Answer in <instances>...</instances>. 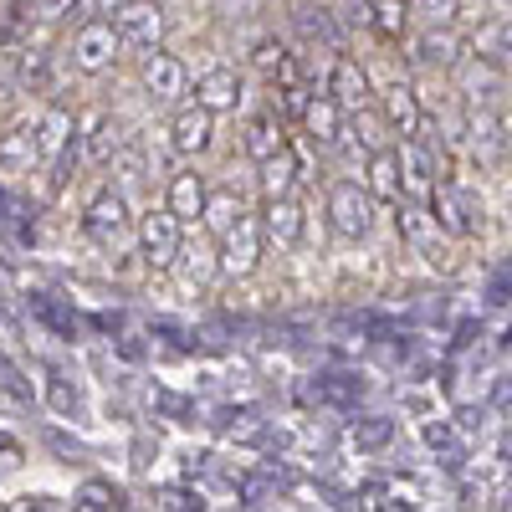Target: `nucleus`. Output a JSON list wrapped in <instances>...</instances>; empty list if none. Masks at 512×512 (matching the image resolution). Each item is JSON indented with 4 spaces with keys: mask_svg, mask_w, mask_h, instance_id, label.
<instances>
[{
    "mask_svg": "<svg viewBox=\"0 0 512 512\" xmlns=\"http://www.w3.org/2000/svg\"><path fill=\"white\" fill-rule=\"evenodd\" d=\"M139 246H144V262L149 267H175L180 251H185V236H180V221L169 216V210H149L139 221Z\"/></svg>",
    "mask_w": 512,
    "mask_h": 512,
    "instance_id": "1",
    "label": "nucleus"
},
{
    "mask_svg": "<svg viewBox=\"0 0 512 512\" xmlns=\"http://www.w3.org/2000/svg\"><path fill=\"white\" fill-rule=\"evenodd\" d=\"M328 216H333V231L338 236H369V226H374V195L364 190V185H333V195H328Z\"/></svg>",
    "mask_w": 512,
    "mask_h": 512,
    "instance_id": "2",
    "label": "nucleus"
},
{
    "mask_svg": "<svg viewBox=\"0 0 512 512\" xmlns=\"http://www.w3.org/2000/svg\"><path fill=\"white\" fill-rule=\"evenodd\" d=\"M431 216H436V226L451 231V236H477V231H482V205H477V195H472V190H456V185H441V190L431 195Z\"/></svg>",
    "mask_w": 512,
    "mask_h": 512,
    "instance_id": "3",
    "label": "nucleus"
},
{
    "mask_svg": "<svg viewBox=\"0 0 512 512\" xmlns=\"http://www.w3.org/2000/svg\"><path fill=\"white\" fill-rule=\"evenodd\" d=\"M118 31H113V21H88L77 36H72V67L77 72H103V67H113V57H118Z\"/></svg>",
    "mask_w": 512,
    "mask_h": 512,
    "instance_id": "4",
    "label": "nucleus"
},
{
    "mask_svg": "<svg viewBox=\"0 0 512 512\" xmlns=\"http://www.w3.org/2000/svg\"><path fill=\"white\" fill-rule=\"evenodd\" d=\"M82 226H88V236H93L103 251L123 246V236H128V200H123L118 190H103V195L88 205V216H82Z\"/></svg>",
    "mask_w": 512,
    "mask_h": 512,
    "instance_id": "5",
    "label": "nucleus"
},
{
    "mask_svg": "<svg viewBox=\"0 0 512 512\" xmlns=\"http://www.w3.org/2000/svg\"><path fill=\"white\" fill-rule=\"evenodd\" d=\"M210 134H216V113H205L200 103H185L169 118V149L175 154H200L210 149Z\"/></svg>",
    "mask_w": 512,
    "mask_h": 512,
    "instance_id": "6",
    "label": "nucleus"
},
{
    "mask_svg": "<svg viewBox=\"0 0 512 512\" xmlns=\"http://www.w3.org/2000/svg\"><path fill=\"white\" fill-rule=\"evenodd\" d=\"M185 82H190V72H185V62H180V57H169V52H149V62H144V88H149V98H154V103H175V98L185 93Z\"/></svg>",
    "mask_w": 512,
    "mask_h": 512,
    "instance_id": "7",
    "label": "nucleus"
},
{
    "mask_svg": "<svg viewBox=\"0 0 512 512\" xmlns=\"http://www.w3.org/2000/svg\"><path fill=\"white\" fill-rule=\"evenodd\" d=\"M256 256H262V226H256L251 216L226 236V246H221V272H231V277H246L251 267H256Z\"/></svg>",
    "mask_w": 512,
    "mask_h": 512,
    "instance_id": "8",
    "label": "nucleus"
},
{
    "mask_svg": "<svg viewBox=\"0 0 512 512\" xmlns=\"http://www.w3.org/2000/svg\"><path fill=\"white\" fill-rule=\"evenodd\" d=\"M113 31L123 41H134V47H154L164 36V16L159 6H113Z\"/></svg>",
    "mask_w": 512,
    "mask_h": 512,
    "instance_id": "9",
    "label": "nucleus"
},
{
    "mask_svg": "<svg viewBox=\"0 0 512 512\" xmlns=\"http://www.w3.org/2000/svg\"><path fill=\"white\" fill-rule=\"evenodd\" d=\"M328 98L344 108V113H349V108H364V103H369V77H364V67L349 62V57H338L333 72H328Z\"/></svg>",
    "mask_w": 512,
    "mask_h": 512,
    "instance_id": "10",
    "label": "nucleus"
},
{
    "mask_svg": "<svg viewBox=\"0 0 512 512\" xmlns=\"http://www.w3.org/2000/svg\"><path fill=\"white\" fill-rule=\"evenodd\" d=\"M195 103H200L205 113H231V108L241 103V82H236V72L210 67V72L195 82Z\"/></svg>",
    "mask_w": 512,
    "mask_h": 512,
    "instance_id": "11",
    "label": "nucleus"
},
{
    "mask_svg": "<svg viewBox=\"0 0 512 512\" xmlns=\"http://www.w3.org/2000/svg\"><path fill=\"white\" fill-rule=\"evenodd\" d=\"M303 123H308V139L318 149H338V144H344V108H338L333 98H313Z\"/></svg>",
    "mask_w": 512,
    "mask_h": 512,
    "instance_id": "12",
    "label": "nucleus"
},
{
    "mask_svg": "<svg viewBox=\"0 0 512 512\" xmlns=\"http://www.w3.org/2000/svg\"><path fill=\"white\" fill-rule=\"evenodd\" d=\"M31 134H36V149H41V159H62V154L72 149L77 123H72V113H67V108H47V113H41V123L31 128Z\"/></svg>",
    "mask_w": 512,
    "mask_h": 512,
    "instance_id": "13",
    "label": "nucleus"
},
{
    "mask_svg": "<svg viewBox=\"0 0 512 512\" xmlns=\"http://www.w3.org/2000/svg\"><path fill=\"white\" fill-rule=\"evenodd\" d=\"M384 113H390V123L400 128V139L405 144H415V134H420V98H415V88L410 82H395V88H384Z\"/></svg>",
    "mask_w": 512,
    "mask_h": 512,
    "instance_id": "14",
    "label": "nucleus"
},
{
    "mask_svg": "<svg viewBox=\"0 0 512 512\" xmlns=\"http://www.w3.org/2000/svg\"><path fill=\"white\" fill-rule=\"evenodd\" d=\"M205 205H210V195H205V180L195 175V169H185V175L169 180V216H175V221L205 216Z\"/></svg>",
    "mask_w": 512,
    "mask_h": 512,
    "instance_id": "15",
    "label": "nucleus"
},
{
    "mask_svg": "<svg viewBox=\"0 0 512 512\" xmlns=\"http://www.w3.org/2000/svg\"><path fill=\"white\" fill-rule=\"evenodd\" d=\"M292 26L318 47H344V26L333 21V6H292Z\"/></svg>",
    "mask_w": 512,
    "mask_h": 512,
    "instance_id": "16",
    "label": "nucleus"
},
{
    "mask_svg": "<svg viewBox=\"0 0 512 512\" xmlns=\"http://www.w3.org/2000/svg\"><path fill=\"white\" fill-rule=\"evenodd\" d=\"M400 169H405V190L410 195H436V154L420 139L400 149Z\"/></svg>",
    "mask_w": 512,
    "mask_h": 512,
    "instance_id": "17",
    "label": "nucleus"
},
{
    "mask_svg": "<svg viewBox=\"0 0 512 512\" xmlns=\"http://www.w3.org/2000/svg\"><path fill=\"white\" fill-rule=\"evenodd\" d=\"M400 190H405L400 149H379V154L369 159V195H379V200H395V205H400Z\"/></svg>",
    "mask_w": 512,
    "mask_h": 512,
    "instance_id": "18",
    "label": "nucleus"
},
{
    "mask_svg": "<svg viewBox=\"0 0 512 512\" xmlns=\"http://www.w3.org/2000/svg\"><path fill=\"white\" fill-rule=\"evenodd\" d=\"M262 231H267L277 246H297V241H303V205H297V200H267Z\"/></svg>",
    "mask_w": 512,
    "mask_h": 512,
    "instance_id": "19",
    "label": "nucleus"
},
{
    "mask_svg": "<svg viewBox=\"0 0 512 512\" xmlns=\"http://www.w3.org/2000/svg\"><path fill=\"white\" fill-rule=\"evenodd\" d=\"M466 139H472V149H477L482 159H492V154L502 149V139H507V118L492 113V108H477L472 118H466Z\"/></svg>",
    "mask_w": 512,
    "mask_h": 512,
    "instance_id": "20",
    "label": "nucleus"
},
{
    "mask_svg": "<svg viewBox=\"0 0 512 512\" xmlns=\"http://www.w3.org/2000/svg\"><path fill=\"white\" fill-rule=\"evenodd\" d=\"M36 159H41V149H36L31 128H11V134H0V169H6V175H26Z\"/></svg>",
    "mask_w": 512,
    "mask_h": 512,
    "instance_id": "21",
    "label": "nucleus"
},
{
    "mask_svg": "<svg viewBox=\"0 0 512 512\" xmlns=\"http://www.w3.org/2000/svg\"><path fill=\"white\" fill-rule=\"evenodd\" d=\"M246 149H251V159H262V164H272L277 154H287V139H282V118H251V128H246Z\"/></svg>",
    "mask_w": 512,
    "mask_h": 512,
    "instance_id": "22",
    "label": "nucleus"
},
{
    "mask_svg": "<svg viewBox=\"0 0 512 512\" xmlns=\"http://www.w3.org/2000/svg\"><path fill=\"white\" fill-rule=\"evenodd\" d=\"M118 154H123V128H118V118L98 113L93 118V134H88V159L93 164H113Z\"/></svg>",
    "mask_w": 512,
    "mask_h": 512,
    "instance_id": "23",
    "label": "nucleus"
},
{
    "mask_svg": "<svg viewBox=\"0 0 512 512\" xmlns=\"http://www.w3.org/2000/svg\"><path fill=\"white\" fill-rule=\"evenodd\" d=\"M415 62H425V67H461V41H456L451 31H431V36H420Z\"/></svg>",
    "mask_w": 512,
    "mask_h": 512,
    "instance_id": "24",
    "label": "nucleus"
},
{
    "mask_svg": "<svg viewBox=\"0 0 512 512\" xmlns=\"http://www.w3.org/2000/svg\"><path fill=\"white\" fill-rule=\"evenodd\" d=\"M26 303H31V318H41L52 333L77 338V318H72V308H67V303H57V297H47V292H31Z\"/></svg>",
    "mask_w": 512,
    "mask_h": 512,
    "instance_id": "25",
    "label": "nucleus"
},
{
    "mask_svg": "<svg viewBox=\"0 0 512 512\" xmlns=\"http://www.w3.org/2000/svg\"><path fill=\"white\" fill-rule=\"evenodd\" d=\"M400 231H405V241H415V246H425V251H431L436 246V236H441V226H436V216H431V210H420V205H400Z\"/></svg>",
    "mask_w": 512,
    "mask_h": 512,
    "instance_id": "26",
    "label": "nucleus"
},
{
    "mask_svg": "<svg viewBox=\"0 0 512 512\" xmlns=\"http://www.w3.org/2000/svg\"><path fill=\"white\" fill-rule=\"evenodd\" d=\"M313 395H318L323 405H354V400L364 395V379H359V374H318Z\"/></svg>",
    "mask_w": 512,
    "mask_h": 512,
    "instance_id": "27",
    "label": "nucleus"
},
{
    "mask_svg": "<svg viewBox=\"0 0 512 512\" xmlns=\"http://www.w3.org/2000/svg\"><path fill=\"white\" fill-rule=\"evenodd\" d=\"M395 441V420L390 415H364V420H354V446L359 451H384Z\"/></svg>",
    "mask_w": 512,
    "mask_h": 512,
    "instance_id": "28",
    "label": "nucleus"
},
{
    "mask_svg": "<svg viewBox=\"0 0 512 512\" xmlns=\"http://www.w3.org/2000/svg\"><path fill=\"white\" fill-rule=\"evenodd\" d=\"M292 180H297V159H292V149L287 154H277L272 164H262V190L272 195V200H292L287 190H292Z\"/></svg>",
    "mask_w": 512,
    "mask_h": 512,
    "instance_id": "29",
    "label": "nucleus"
},
{
    "mask_svg": "<svg viewBox=\"0 0 512 512\" xmlns=\"http://www.w3.org/2000/svg\"><path fill=\"white\" fill-rule=\"evenodd\" d=\"M241 221H246V210H241L236 195H216V200L205 205V226H210V231H221V241H226Z\"/></svg>",
    "mask_w": 512,
    "mask_h": 512,
    "instance_id": "30",
    "label": "nucleus"
},
{
    "mask_svg": "<svg viewBox=\"0 0 512 512\" xmlns=\"http://www.w3.org/2000/svg\"><path fill=\"white\" fill-rule=\"evenodd\" d=\"M72 512H123V492L108 487V482H88V487L77 492Z\"/></svg>",
    "mask_w": 512,
    "mask_h": 512,
    "instance_id": "31",
    "label": "nucleus"
},
{
    "mask_svg": "<svg viewBox=\"0 0 512 512\" xmlns=\"http://www.w3.org/2000/svg\"><path fill=\"white\" fill-rule=\"evenodd\" d=\"M461 82H466V93H472V98H492L502 77H497L492 62H461Z\"/></svg>",
    "mask_w": 512,
    "mask_h": 512,
    "instance_id": "32",
    "label": "nucleus"
},
{
    "mask_svg": "<svg viewBox=\"0 0 512 512\" xmlns=\"http://www.w3.org/2000/svg\"><path fill=\"white\" fill-rule=\"evenodd\" d=\"M180 256H185L180 272H185L190 287H200V282H210V277L221 272V262H210V251H205V246H190V251H180Z\"/></svg>",
    "mask_w": 512,
    "mask_h": 512,
    "instance_id": "33",
    "label": "nucleus"
},
{
    "mask_svg": "<svg viewBox=\"0 0 512 512\" xmlns=\"http://www.w3.org/2000/svg\"><path fill=\"white\" fill-rule=\"evenodd\" d=\"M21 82L26 88H47V52H21Z\"/></svg>",
    "mask_w": 512,
    "mask_h": 512,
    "instance_id": "34",
    "label": "nucleus"
},
{
    "mask_svg": "<svg viewBox=\"0 0 512 512\" xmlns=\"http://www.w3.org/2000/svg\"><path fill=\"white\" fill-rule=\"evenodd\" d=\"M425 446H431V451H446L451 461H456V425H425Z\"/></svg>",
    "mask_w": 512,
    "mask_h": 512,
    "instance_id": "35",
    "label": "nucleus"
},
{
    "mask_svg": "<svg viewBox=\"0 0 512 512\" xmlns=\"http://www.w3.org/2000/svg\"><path fill=\"white\" fill-rule=\"evenodd\" d=\"M0 384H6V390H11L16 400H31V384L21 379V369H16V364H11L6 354H0Z\"/></svg>",
    "mask_w": 512,
    "mask_h": 512,
    "instance_id": "36",
    "label": "nucleus"
},
{
    "mask_svg": "<svg viewBox=\"0 0 512 512\" xmlns=\"http://www.w3.org/2000/svg\"><path fill=\"white\" fill-rule=\"evenodd\" d=\"M52 410H57V415H77V410H82L77 390H67V379H52Z\"/></svg>",
    "mask_w": 512,
    "mask_h": 512,
    "instance_id": "37",
    "label": "nucleus"
},
{
    "mask_svg": "<svg viewBox=\"0 0 512 512\" xmlns=\"http://www.w3.org/2000/svg\"><path fill=\"white\" fill-rule=\"evenodd\" d=\"M374 26L379 31H400L405 26V11L400 6H374Z\"/></svg>",
    "mask_w": 512,
    "mask_h": 512,
    "instance_id": "38",
    "label": "nucleus"
},
{
    "mask_svg": "<svg viewBox=\"0 0 512 512\" xmlns=\"http://www.w3.org/2000/svg\"><path fill=\"white\" fill-rule=\"evenodd\" d=\"M487 57L512 62V21H507V26H497V36H492V52H487Z\"/></svg>",
    "mask_w": 512,
    "mask_h": 512,
    "instance_id": "39",
    "label": "nucleus"
},
{
    "mask_svg": "<svg viewBox=\"0 0 512 512\" xmlns=\"http://www.w3.org/2000/svg\"><path fill=\"white\" fill-rule=\"evenodd\" d=\"M164 512H200V497H190V492H169V497H164Z\"/></svg>",
    "mask_w": 512,
    "mask_h": 512,
    "instance_id": "40",
    "label": "nucleus"
},
{
    "mask_svg": "<svg viewBox=\"0 0 512 512\" xmlns=\"http://www.w3.org/2000/svg\"><path fill=\"white\" fill-rule=\"evenodd\" d=\"M487 303H512V272H502V277L487 287Z\"/></svg>",
    "mask_w": 512,
    "mask_h": 512,
    "instance_id": "41",
    "label": "nucleus"
},
{
    "mask_svg": "<svg viewBox=\"0 0 512 512\" xmlns=\"http://www.w3.org/2000/svg\"><path fill=\"white\" fill-rule=\"evenodd\" d=\"M415 11H420L425 21H431V26H446V21H451V16H456L461 6H415Z\"/></svg>",
    "mask_w": 512,
    "mask_h": 512,
    "instance_id": "42",
    "label": "nucleus"
},
{
    "mask_svg": "<svg viewBox=\"0 0 512 512\" xmlns=\"http://www.w3.org/2000/svg\"><path fill=\"white\" fill-rule=\"evenodd\" d=\"M154 400H159V410H169V415H190V405H185L180 395H169V390H159Z\"/></svg>",
    "mask_w": 512,
    "mask_h": 512,
    "instance_id": "43",
    "label": "nucleus"
},
{
    "mask_svg": "<svg viewBox=\"0 0 512 512\" xmlns=\"http://www.w3.org/2000/svg\"><path fill=\"white\" fill-rule=\"evenodd\" d=\"M118 354H123V359H144V344H139V338H128V333H123V338H118Z\"/></svg>",
    "mask_w": 512,
    "mask_h": 512,
    "instance_id": "44",
    "label": "nucleus"
},
{
    "mask_svg": "<svg viewBox=\"0 0 512 512\" xmlns=\"http://www.w3.org/2000/svg\"><path fill=\"white\" fill-rule=\"evenodd\" d=\"M492 405H512V374L497 379V390H492Z\"/></svg>",
    "mask_w": 512,
    "mask_h": 512,
    "instance_id": "45",
    "label": "nucleus"
},
{
    "mask_svg": "<svg viewBox=\"0 0 512 512\" xmlns=\"http://www.w3.org/2000/svg\"><path fill=\"white\" fill-rule=\"evenodd\" d=\"M0 318H6V323H16V303H11V292H6V282H0Z\"/></svg>",
    "mask_w": 512,
    "mask_h": 512,
    "instance_id": "46",
    "label": "nucleus"
},
{
    "mask_svg": "<svg viewBox=\"0 0 512 512\" xmlns=\"http://www.w3.org/2000/svg\"><path fill=\"white\" fill-rule=\"evenodd\" d=\"M26 512H52V497H31V502H26Z\"/></svg>",
    "mask_w": 512,
    "mask_h": 512,
    "instance_id": "47",
    "label": "nucleus"
},
{
    "mask_svg": "<svg viewBox=\"0 0 512 512\" xmlns=\"http://www.w3.org/2000/svg\"><path fill=\"white\" fill-rule=\"evenodd\" d=\"M379 512H405V507H379Z\"/></svg>",
    "mask_w": 512,
    "mask_h": 512,
    "instance_id": "48",
    "label": "nucleus"
},
{
    "mask_svg": "<svg viewBox=\"0 0 512 512\" xmlns=\"http://www.w3.org/2000/svg\"><path fill=\"white\" fill-rule=\"evenodd\" d=\"M507 446H512V441H507Z\"/></svg>",
    "mask_w": 512,
    "mask_h": 512,
    "instance_id": "49",
    "label": "nucleus"
}]
</instances>
